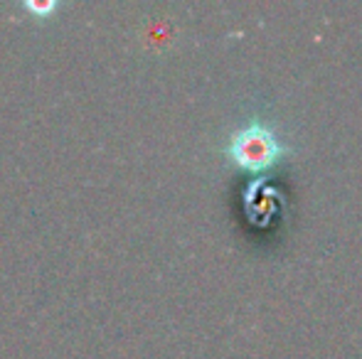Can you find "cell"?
Returning <instances> with one entry per match:
<instances>
[{
  "instance_id": "obj_1",
  "label": "cell",
  "mask_w": 362,
  "mask_h": 359,
  "mask_svg": "<svg viewBox=\"0 0 362 359\" xmlns=\"http://www.w3.org/2000/svg\"><path fill=\"white\" fill-rule=\"evenodd\" d=\"M229 155L234 158V163L244 165V168H267L269 163L276 160L279 140L267 126L249 123L247 128L234 133L232 143H229Z\"/></svg>"
}]
</instances>
